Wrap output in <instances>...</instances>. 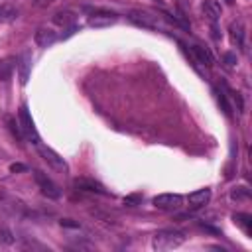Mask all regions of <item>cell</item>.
Wrapping results in <instances>:
<instances>
[{
    "mask_svg": "<svg viewBox=\"0 0 252 252\" xmlns=\"http://www.w3.org/2000/svg\"><path fill=\"white\" fill-rule=\"evenodd\" d=\"M224 2H226L228 6H230V4H234V0H224Z\"/></svg>",
    "mask_w": 252,
    "mask_h": 252,
    "instance_id": "25",
    "label": "cell"
},
{
    "mask_svg": "<svg viewBox=\"0 0 252 252\" xmlns=\"http://www.w3.org/2000/svg\"><path fill=\"white\" fill-rule=\"evenodd\" d=\"M33 41H35L37 47H49V45H53L57 41V32L51 30V28H47V26H41V28L35 30Z\"/></svg>",
    "mask_w": 252,
    "mask_h": 252,
    "instance_id": "8",
    "label": "cell"
},
{
    "mask_svg": "<svg viewBox=\"0 0 252 252\" xmlns=\"http://www.w3.org/2000/svg\"><path fill=\"white\" fill-rule=\"evenodd\" d=\"M33 179H35V183H37V187L41 189V193L45 195V197H49V199H59L61 197V191H59V187L43 173V171H39V169H35L33 171Z\"/></svg>",
    "mask_w": 252,
    "mask_h": 252,
    "instance_id": "6",
    "label": "cell"
},
{
    "mask_svg": "<svg viewBox=\"0 0 252 252\" xmlns=\"http://www.w3.org/2000/svg\"><path fill=\"white\" fill-rule=\"evenodd\" d=\"M26 169V165H22V163H12L10 165V171H24Z\"/></svg>",
    "mask_w": 252,
    "mask_h": 252,
    "instance_id": "24",
    "label": "cell"
},
{
    "mask_svg": "<svg viewBox=\"0 0 252 252\" xmlns=\"http://www.w3.org/2000/svg\"><path fill=\"white\" fill-rule=\"evenodd\" d=\"M232 219H234V222H236L246 234L252 232V217H250V215H246V213H236Z\"/></svg>",
    "mask_w": 252,
    "mask_h": 252,
    "instance_id": "15",
    "label": "cell"
},
{
    "mask_svg": "<svg viewBox=\"0 0 252 252\" xmlns=\"http://www.w3.org/2000/svg\"><path fill=\"white\" fill-rule=\"evenodd\" d=\"M185 242V234L177 228H161L154 234L152 238V246L158 252H165V250H173L179 248Z\"/></svg>",
    "mask_w": 252,
    "mask_h": 252,
    "instance_id": "1",
    "label": "cell"
},
{
    "mask_svg": "<svg viewBox=\"0 0 252 252\" xmlns=\"http://www.w3.org/2000/svg\"><path fill=\"white\" fill-rule=\"evenodd\" d=\"M6 124H8V126H10V130H12V134H14V136H18V138H22V136H24V134H22V130H20V128H18V126H20V124H18V126H16V120H14V118H12V116H6Z\"/></svg>",
    "mask_w": 252,
    "mask_h": 252,
    "instance_id": "21",
    "label": "cell"
},
{
    "mask_svg": "<svg viewBox=\"0 0 252 252\" xmlns=\"http://www.w3.org/2000/svg\"><path fill=\"white\" fill-rule=\"evenodd\" d=\"M152 203L156 209H161V211H177L183 207V197L177 193H161V195H156Z\"/></svg>",
    "mask_w": 252,
    "mask_h": 252,
    "instance_id": "4",
    "label": "cell"
},
{
    "mask_svg": "<svg viewBox=\"0 0 252 252\" xmlns=\"http://www.w3.org/2000/svg\"><path fill=\"white\" fill-rule=\"evenodd\" d=\"M203 14L211 24H215L222 16V6L219 0H203Z\"/></svg>",
    "mask_w": 252,
    "mask_h": 252,
    "instance_id": "10",
    "label": "cell"
},
{
    "mask_svg": "<svg viewBox=\"0 0 252 252\" xmlns=\"http://www.w3.org/2000/svg\"><path fill=\"white\" fill-rule=\"evenodd\" d=\"M228 33H230V41H232V45L240 47V45L244 43V24H242L240 20L230 22V26H228Z\"/></svg>",
    "mask_w": 252,
    "mask_h": 252,
    "instance_id": "12",
    "label": "cell"
},
{
    "mask_svg": "<svg viewBox=\"0 0 252 252\" xmlns=\"http://www.w3.org/2000/svg\"><path fill=\"white\" fill-rule=\"evenodd\" d=\"M156 2H159V4H163V0H156Z\"/></svg>",
    "mask_w": 252,
    "mask_h": 252,
    "instance_id": "26",
    "label": "cell"
},
{
    "mask_svg": "<svg viewBox=\"0 0 252 252\" xmlns=\"http://www.w3.org/2000/svg\"><path fill=\"white\" fill-rule=\"evenodd\" d=\"M128 20L134 22L136 26H140V28H148V30H158L159 28V18L146 12V10H130Z\"/></svg>",
    "mask_w": 252,
    "mask_h": 252,
    "instance_id": "5",
    "label": "cell"
},
{
    "mask_svg": "<svg viewBox=\"0 0 252 252\" xmlns=\"http://www.w3.org/2000/svg\"><path fill=\"white\" fill-rule=\"evenodd\" d=\"M37 152H39V156L43 158V161H45L49 167H53V169L59 171V173H69V163H67L57 152H53L51 148H47V146H43V144H37Z\"/></svg>",
    "mask_w": 252,
    "mask_h": 252,
    "instance_id": "3",
    "label": "cell"
},
{
    "mask_svg": "<svg viewBox=\"0 0 252 252\" xmlns=\"http://www.w3.org/2000/svg\"><path fill=\"white\" fill-rule=\"evenodd\" d=\"M16 65H18L20 83L26 85V83H28V77H30V69H32V51H30V49H24V51L20 53V57L16 59Z\"/></svg>",
    "mask_w": 252,
    "mask_h": 252,
    "instance_id": "9",
    "label": "cell"
},
{
    "mask_svg": "<svg viewBox=\"0 0 252 252\" xmlns=\"http://www.w3.org/2000/svg\"><path fill=\"white\" fill-rule=\"evenodd\" d=\"M187 201H189V205H191V207H195V209L205 207V205L211 201V189H209V187H205V189H197V191L189 193Z\"/></svg>",
    "mask_w": 252,
    "mask_h": 252,
    "instance_id": "11",
    "label": "cell"
},
{
    "mask_svg": "<svg viewBox=\"0 0 252 252\" xmlns=\"http://www.w3.org/2000/svg\"><path fill=\"white\" fill-rule=\"evenodd\" d=\"M224 61H226V65L232 67V65L236 63V55H234V53H224Z\"/></svg>",
    "mask_w": 252,
    "mask_h": 252,
    "instance_id": "23",
    "label": "cell"
},
{
    "mask_svg": "<svg viewBox=\"0 0 252 252\" xmlns=\"http://www.w3.org/2000/svg\"><path fill=\"white\" fill-rule=\"evenodd\" d=\"M75 20H77L75 14L69 12V10H65V12H57V14L53 16V22H55L57 26H63V28H73Z\"/></svg>",
    "mask_w": 252,
    "mask_h": 252,
    "instance_id": "14",
    "label": "cell"
},
{
    "mask_svg": "<svg viewBox=\"0 0 252 252\" xmlns=\"http://www.w3.org/2000/svg\"><path fill=\"white\" fill-rule=\"evenodd\" d=\"M18 124H20V130H22V134H24V138H28L32 144H39V134H37V130H35V126H33V120H32V116H30V112H28V106L26 104H22L20 106V110H18Z\"/></svg>",
    "mask_w": 252,
    "mask_h": 252,
    "instance_id": "2",
    "label": "cell"
},
{
    "mask_svg": "<svg viewBox=\"0 0 252 252\" xmlns=\"http://www.w3.org/2000/svg\"><path fill=\"white\" fill-rule=\"evenodd\" d=\"M18 18V8L12 4H2L0 6V22H14Z\"/></svg>",
    "mask_w": 252,
    "mask_h": 252,
    "instance_id": "16",
    "label": "cell"
},
{
    "mask_svg": "<svg viewBox=\"0 0 252 252\" xmlns=\"http://www.w3.org/2000/svg\"><path fill=\"white\" fill-rule=\"evenodd\" d=\"M138 201H140V197H138V195H128V197H124V203H126V205H130V207H134Z\"/></svg>",
    "mask_w": 252,
    "mask_h": 252,
    "instance_id": "22",
    "label": "cell"
},
{
    "mask_svg": "<svg viewBox=\"0 0 252 252\" xmlns=\"http://www.w3.org/2000/svg\"><path fill=\"white\" fill-rule=\"evenodd\" d=\"M118 20V16L114 12H106V10H98V12H93L87 20V24L91 28H106V26H112L114 22Z\"/></svg>",
    "mask_w": 252,
    "mask_h": 252,
    "instance_id": "7",
    "label": "cell"
},
{
    "mask_svg": "<svg viewBox=\"0 0 252 252\" xmlns=\"http://www.w3.org/2000/svg\"><path fill=\"white\" fill-rule=\"evenodd\" d=\"M14 63H16V61H14L12 57L0 61V81H8V79L12 77V71H14V67H16Z\"/></svg>",
    "mask_w": 252,
    "mask_h": 252,
    "instance_id": "17",
    "label": "cell"
},
{
    "mask_svg": "<svg viewBox=\"0 0 252 252\" xmlns=\"http://www.w3.org/2000/svg\"><path fill=\"white\" fill-rule=\"evenodd\" d=\"M191 51H193V55H195V59H197L199 63H203V65H207V67H211V65L215 63V59H213V55H211L209 49H205V47H201V45H193Z\"/></svg>",
    "mask_w": 252,
    "mask_h": 252,
    "instance_id": "13",
    "label": "cell"
},
{
    "mask_svg": "<svg viewBox=\"0 0 252 252\" xmlns=\"http://www.w3.org/2000/svg\"><path fill=\"white\" fill-rule=\"evenodd\" d=\"M14 242V234L10 228L0 226V244H12Z\"/></svg>",
    "mask_w": 252,
    "mask_h": 252,
    "instance_id": "19",
    "label": "cell"
},
{
    "mask_svg": "<svg viewBox=\"0 0 252 252\" xmlns=\"http://www.w3.org/2000/svg\"><path fill=\"white\" fill-rule=\"evenodd\" d=\"M248 195H250V193H248L246 187H234L232 193H230L232 199H248Z\"/></svg>",
    "mask_w": 252,
    "mask_h": 252,
    "instance_id": "20",
    "label": "cell"
},
{
    "mask_svg": "<svg viewBox=\"0 0 252 252\" xmlns=\"http://www.w3.org/2000/svg\"><path fill=\"white\" fill-rule=\"evenodd\" d=\"M75 185H77L79 189L87 187V191H96V193H104V191H102V187H100L98 183H93V181H87V179H77V181H75Z\"/></svg>",
    "mask_w": 252,
    "mask_h": 252,
    "instance_id": "18",
    "label": "cell"
}]
</instances>
